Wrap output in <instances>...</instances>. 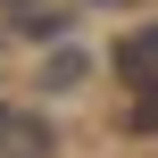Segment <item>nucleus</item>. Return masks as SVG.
<instances>
[{
	"label": "nucleus",
	"instance_id": "1",
	"mask_svg": "<svg viewBox=\"0 0 158 158\" xmlns=\"http://www.w3.org/2000/svg\"><path fill=\"white\" fill-rule=\"evenodd\" d=\"M117 75H125V83H142V92H158V25H142V33H125V42H117Z\"/></svg>",
	"mask_w": 158,
	"mask_h": 158
}]
</instances>
